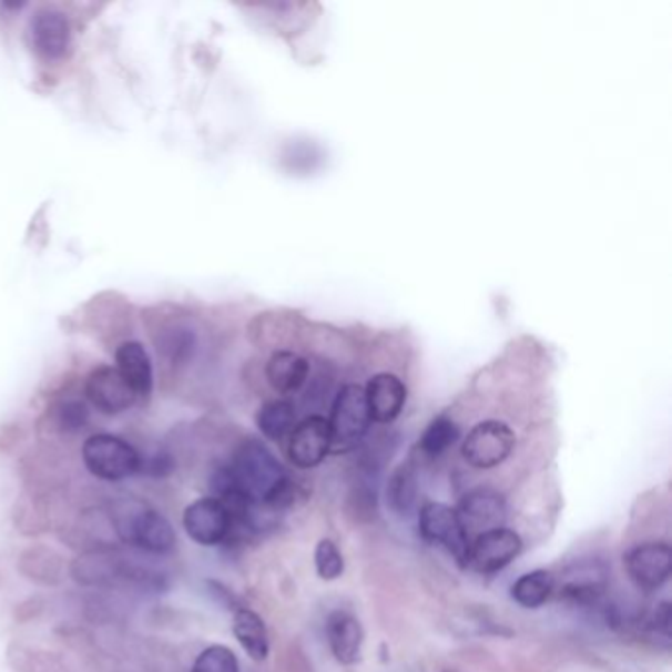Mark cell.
Masks as SVG:
<instances>
[{"mask_svg": "<svg viewBox=\"0 0 672 672\" xmlns=\"http://www.w3.org/2000/svg\"><path fill=\"white\" fill-rule=\"evenodd\" d=\"M115 531L124 544L142 550L146 554H169L176 549V531L172 522L141 503H119L113 511Z\"/></svg>", "mask_w": 672, "mask_h": 672, "instance_id": "1", "label": "cell"}, {"mask_svg": "<svg viewBox=\"0 0 672 672\" xmlns=\"http://www.w3.org/2000/svg\"><path fill=\"white\" fill-rule=\"evenodd\" d=\"M81 458L89 474L103 481H123L141 471V454L133 444L113 434L89 436L81 448Z\"/></svg>", "mask_w": 672, "mask_h": 672, "instance_id": "2", "label": "cell"}, {"mask_svg": "<svg viewBox=\"0 0 672 672\" xmlns=\"http://www.w3.org/2000/svg\"><path fill=\"white\" fill-rule=\"evenodd\" d=\"M328 426L332 450H354L355 446L362 442L371 426V416L362 385L352 383L337 393L336 400L332 405Z\"/></svg>", "mask_w": 672, "mask_h": 672, "instance_id": "3", "label": "cell"}, {"mask_svg": "<svg viewBox=\"0 0 672 672\" xmlns=\"http://www.w3.org/2000/svg\"><path fill=\"white\" fill-rule=\"evenodd\" d=\"M418 527L426 542L438 544L448 550L460 567H468L469 540L468 532L461 527L460 517L450 505L428 503L420 507Z\"/></svg>", "mask_w": 672, "mask_h": 672, "instance_id": "4", "label": "cell"}, {"mask_svg": "<svg viewBox=\"0 0 672 672\" xmlns=\"http://www.w3.org/2000/svg\"><path fill=\"white\" fill-rule=\"evenodd\" d=\"M515 442V432L505 422L483 420L469 430L461 444V456L474 468L493 469L511 456Z\"/></svg>", "mask_w": 672, "mask_h": 672, "instance_id": "5", "label": "cell"}, {"mask_svg": "<svg viewBox=\"0 0 672 672\" xmlns=\"http://www.w3.org/2000/svg\"><path fill=\"white\" fill-rule=\"evenodd\" d=\"M187 537L202 547H217L233 529V515L215 497H202L190 503L182 517Z\"/></svg>", "mask_w": 672, "mask_h": 672, "instance_id": "6", "label": "cell"}, {"mask_svg": "<svg viewBox=\"0 0 672 672\" xmlns=\"http://www.w3.org/2000/svg\"><path fill=\"white\" fill-rule=\"evenodd\" d=\"M522 539L517 532L501 527L478 534L469 542L468 567L479 574H496L521 554Z\"/></svg>", "mask_w": 672, "mask_h": 672, "instance_id": "7", "label": "cell"}, {"mask_svg": "<svg viewBox=\"0 0 672 672\" xmlns=\"http://www.w3.org/2000/svg\"><path fill=\"white\" fill-rule=\"evenodd\" d=\"M672 552L666 542H645L625 554L628 574L645 592L661 590L671 580Z\"/></svg>", "mask_w": 672, "mask_h": 672, "instance_id": "8", "label": "cell"}, {"mask_svg": "<svg viewBox=\"0 0 672 672\" xmlns=\"http://www.w3.org/2000/svg\"><path fill=\"white\" fill-rule=\"evenodd\" d=\"M332 450L328 418L314 415L294 426L288 436V458L296 468L312 469L326 460Z\"/></svg>", "mask_w": 672, "mask_h": 672, "instance_id": "9", "label": "cell"}, {"mask_svg": "<svg viewBox=\"0 0 672 672\" xmlns=\"http://www.w3.org/2000/svg\"><path fill=\"white\" fill-rule=\"evenodd\" d=\"M456 513L460 517L461 527L468 532V537L471 534L478 537L503 527L507 519V505L501 493L487 487H479L461 499Z\"/></svg>", "mask_w": 672, "mask_h": 672, "instance_id": "10", "label": "cell"}, {"mask_svg": "<svg viewBox=\"0 0 672 672\" xmlns=\"http://www.w3.org/2000/svg\"><path fill=\"white\" fill-rule=\"evenodd\" d=\"M85 395L103 415H121L136 403L134 390L116 367H98L89 373Z\"/></svg>", "mask_w": 672, "mask_h": 672, "instance_id": "11", "label": "cell"}, {"mask_svg": "<svg viewBox=\"0 0 672 672\" xmlns=\"http://www.w3.org/2000/svg\"><path fill=\"white\" fill-rule=\"evenodd\" d=\"M365 400H367L371 422L390 425L393 420H397L405 408L407 387L393 373H377L365 387Z\"/></svg>", "mask_w": 672, "mask_h": 672, "instance_id": "12", "label": "cell"}, {"mask_svg": "<svg viewBox=\"0 0 672 672\" xmlns=\"http://www.w3.org/2000/svg\"><path fill=\"white\" fill-rule=\"evenodd\" d=\"M30 40L32 48L45 60H60L68 52L71 28L62 12L42 9L30 20Z\"/></svg>", "mask_w": 672, "mask_h": 672, "instance_id": "13", "label": "cell"}, {"mask_svg": "<svg viewBox=\"0 0 672 672\" xmlns=\"http://www.w3.org/2000/svg\"><path fill=\"white\" fill-rule=\"evenodd\" d=\"M326 638L337 663L355 664L362 659L365 635H363L362 623L352 613L342 610L329 613L326 621Z\"/></svg>", "mask_w": 672, "mask_h": 672, "instance_id": "14", "label": "cell"}, {"mask_svg": "<svg viewBox=\"0 0 672 672\" xmlns=\"http://www.w3.org/2000/svg\"><path fill=\"white\" fill-rule=\"evenodd\" d=\"M116 371L123 375L136 398L149 397L154 385L151 357L139 342H126L116 349Z\"/></svg>", "mask_w": 672, "mask_h": 672, "instance_id": "15", "label": "cell"}, {"mask_svg": "<svg viewBox=\"0 0 672 672\" xmlns=\"http://www.w3.org/2000/svg\"><path fill=\"white\" fill-rule=\"evenodd\" d=\"M265 373L273 389L283 395H293L304 387L308 373H310V365L301 355L283 349V352H275L271 355Z\"/></svg>", "mask_w": 672, "mask_h": 672, "instance_id": "16", "label": "cell"}, {"mask_svg": "<svg viewBox=\"0 0 672 672\" xmlns=\"http://www.w3.org/2000/svg\"><path fill=\"white\" fill-rule=\"evenodd\" d=\"M233 635L240 641L243 651L247 653L253 661L263 663L268 651H271V641H268V631H266L263 618L248 608H237L233 613Z\"/></svg>", "mask_w": 672, "mask_h": 672, "instance_id": "17", "label": "cell"}, {"mask_svg": "<svg viewBox=\"0 0 672 672\" xmlns=\"http://www.w3.org/2000/svg\"><path fill=\"white\" fill-rule=\"evenodd\" d=\"M557 592V578L549 570H532L529 574H522L513 588L511 598L515 603L527 610H537L540 605L549 602L552 593Z\"/></svg>", "mask_w": 672, "mask_h": 672, "instance_id": "18", "label": "cell"}, {"mask_svg": "<svg viewBox=\"0 0 672 672\" xmlns=\"http://www.w3.org/2000/svg\"><path fill=\"white\" fill-rule=\"evenodd\" d=\"M257 426L265 438L278 442L293 432L296 426V407L284 398L268 400L258 408Z\"/></svg>", "mask_w": 672, "mask_h": 672, "instance_id": "19", "label": "cell"}, {"mask_svg": "<svg viewBox=\"0 0 672 672\" xmlns=\"http://www.w3.org/2000/svg\"><path fill=\"white\" fill-rule=\"evenodd\" d=\"M418 499V483L415 469L408 464L398 466L387 483V503L397 515L413 513Z\"/></svg>", "mask_w": 672, "mask_h": 672, "instance_id": "20", "label": "cell"}, {"mask_svg": "<svg viewBox=\"0 0 672 672\" xmlns=\"http://www.w3.org/2000/svg\"><path fill=\"white\" fill-rule=\"evenodd\" d=\"M458 440H460V426L448 416H438L422 434L420 450L430 458H438V456H442L444 451L450 450Z\"/></svg>", "mask_w": 672, "mask_h": 672, "instance_id": "21", "label": "cell"}, {"mask_svg": "<svg viewBox=\"0 0 672 672\" xmlns=\"http://www.w3.org/2000/svg\"><path fill=\"white\" fill-rule=\"evenodd\" d=\"M192 672H241V666L230 646L212 645L197 655Z\"/></svg>", "mask_w": 672, "mask_h": 672, "instance_id": "22", "label": "cell"}, {"mask_svg": "<svg viewBox=\"0 0 672 672\" xmlns=\"http://www.w3.org/2000/svg\"><path fill=\"white\" fill-rule=\"evenodd\" d=\"M314 562H316V572L322 580L332 582L344 574L345 562L342 552L337 549L336 542L329 539H322L314 552Z\"/></svg>", "mask_w": 672, "mask_h": 672, "instance_id": "23", "label": "cell"}, {"mask_svg": "<svg viewBox=\"0 0 672 672\" xmlns=\"http://www.w3.org/2000/svg\"><path fill=\"white\" fill-rule=\"evenodd\" d=\"M194 344V334L190 329H176V332H170L169 339L164 342L162 349L169 355L170 362L176 363L187 359L192 355Z\"/></svg>", "mask_w": 672, "mask_h": 672, "instance_id": "24", "label": "cell"}, {"mask_svg": "<svg viewBox=\"0 0 672 672\" xmlns=\"http://www.w3.org/2000/svg\"><path fill=\"white\" fill-rule=\"evenodd\" d=\"M88 408L85 405H81L78 400H70L65 403L58 410V422L62 426L63 430H80L88 422Z\"/></svg>", "mask_w": 672, "mask_h": 672, "instance_id": "25", "label": "cell"}, {"mask_svg": "<svg viewBox=\"0 0 672 672\" xmlns=\"http://www.w3.org/2000/svg\"><path fill=\"white\" fill-rule=\"evenodd\" d=\"M645 625L656 635L669 639L671 635V603H659L656 610L646 618Z\"/></svg>", "mask_w": 672, "mask_h": 672, "instance_id": "26", "label": "cell"}, {"mask_svg": "<svg viewBox=\"0 0 672 672\" xmlns=\"http://www.w3.org/2000/svg\"><path fill=\"white\" fill-rule=\"evenodd\" d=\"M442 672H458V671H451V669H446V671Z\"/></svg>", "mask_w": 672, "mask_h": 672, "instance_id": "27", "label": "cell"}]
</instances>
